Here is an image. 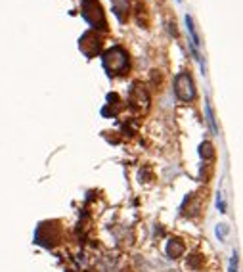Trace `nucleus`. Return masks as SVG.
I'll return each mask as SVG.
<instances>
[{"label": "nucleus", "instance_id": "nucleus-1", "mask_svg": "<svg viewBox=\"0 0 243 272\" xmlns=\"http://www.w3.org/2000/svg\"><path fill=\"white\" fill-rule=\"evenodd\" d=\"M103 65L110 73H125L128 69V56L123 48L115 46L103 54Z\"/></svg>", "mask_w": 243, "mask_h": 272}, {"label": "nucleus", "instance_id": "nucleus-2", "mask_svg": "<svg viewBox=\"0 0 243 272\" xmlns=\"http://www.w3.org/2000/svg\"><path fill=\"white\" fill-rule=\"evenodd\" d=\"M174 92L182 102H192L196 98V87L188 73H180L174 80Z\"/></svg>", "mask_w": 243, "mask_h": 272}, {"label": "nucleus", "instance_id": "nucleus-3", "mask_svg": "<svg viewBox=\"0 0 243 272\" xmlns=\"http://www.w3.org/2000/svg\"><path fill=\"white\" fill-rule=\"evenodd\" d=\"M83 8H85V16H87L90 23L94 25V27L105 29V16H103V10L98 0H85Z\"/></svg>", "mask_w": 243, "mask_h": 272}, {"label": "nucleus", "instance_id": "nucleus-4", "mask_svg": "<svg viewBox=\"0 0 243 272\" xmlns=\"http://www.w3.org/2000/svg\"><path fill=\"white\" fill-rule=\"evenodd\" d=\"M80 48H83V52L88 54V56H94V54H98L100 48H102V40H100V37L94 35V33H88V35H85L83 40H80Z\"/></svg>", "mask_w": 243, "mask_h": 272}, {"label": "nucleus", "instance_id": "nucleus-5", "mask_svg": "<svg viewBox=\"0 0 243 272\" xmlns=\"http://www.w3.org/2000/svg\"><path fill=\"white\" fill-rule=\"evenodd\" d=\"M130 102H132V107H136V110H146V107H148L149 98H148V94H146V90H144L140 85H136V87L132 88Z\"/></svg>", "mask_w": 243, "mask_h": 272}, {"label": "nucleus", "instance_id": "nucleus-6", "mask_svg": "<svg viewBox=\"0 0 243 272\" xmlns=\"http://www.w3.org/2000/svg\"><path fill=\"white\" fill-rule=\"evenodd\" d=\"M167 253H169V257H173V259L184 255V243H182L180 238L169 240V243H167Z\"/></svg>", "mask_w": 243, "mask_h": 272}, {"label": "nucleus", "instance_id": "nucleus-7", "mask_svg": "<svg viewBox=\"0 0 243 272\" xmlns=\"http://www.w3.org/2000/svg\"><path fill=\"white\" fill-rule=\"evenodd\" d=\"M199 153H201L203 159H212L214 157V146L211 142H203V144L199 146Z\"/></svg>", "mask_w": 243, "mask_h": 272}, {"label": "nucleus", "instance_id": "nucleus-8", "mask_svg": "<svg viewBox=\"0 0 243 272\" xmlns=\"http://www.w3.org/2000/svg\"><path fill=\"white\" fill-rule=\"evenodd\" d=\"M113 2H115L117 16H121V19H125V12L128 10V0H113Z\"/></svg>", "mask_w": 243, "mask_h": 272}, {"label": "nucleus", "instance_id": "nucleus-9", "mask_svg": "<svg viewBox=\"0 0 243 272\" xmlns=\"http://www.w3.org/2000/svg\"><path fill=\"white\" fill-rule=\"evenodd\" d=\"M201 264H203V257L201 255H190V259H188V266L190 268H192V270H197V268H199V266H201Z\"/></svg>", "mask_w": 243, "mask_h": 272}, {"label": "nucleus", "instance_id": "nucleus-10", "mask_svg": "<svg viewBox=\"0 0 243 272\" xmlns=\"http://www.w3.org/2000/svg\"><path fill=\"white\" fill-rule=\"evenodd\" d=\"M235 268H237V255L234 253V259H232V264H230V272H237Z\"/></svg>", "mask_w": 243, "mask_h": 272}]
</instances>
